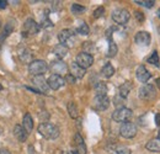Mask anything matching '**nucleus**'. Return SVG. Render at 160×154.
Instances as JSON below:
<instances>
[{
	"label": "nucleus",
	"instance_id": "39448f33",
	"mask_svg": "<svg viewBox=\"0 0 160 154\" xmlns=\"http://www.w3.org/2000/svg\"><path fill=\"white\" fill-rule=\"evenodd\" d=\"M120 135L123 138H133L137 135V127L132 122H124L120 127Z\"/></svg>",
	"mask_w": 160,
	"mask_h": 154
},
{
	"label": "nucleus",
	"instance_id": "2eb2a0df",
	"mask_svg": "<svg viewBox=\"0 0 160 154\" xmlns=\"http://www.w3.org/2000/svg\"><path fill=\"white\" fill-rule=\"evenodd\" d=\"M136 75H137V79L139 80L140 83H143V84H145L150 79V73H149V70L144 65H139L138 67Z\"/></svg>",
	"mask_w": 160,
	"mask_h": 154
},
{
	"label": "nucleus",
	"instance_id": "4468645a",
	"mask_svg": "<svg viewBox=\"0 0 160 154\" xmlns=\"http://www.w3.org/2000/svg\"><path fill=\"white\" fill-rule=\"evenodd\" d=\"M134 42L139 46H149L150 44V35L147 31H139L134 36Z\"/></svg>",
	"mask_w": 160,
	"mask_h": 154
},
{
	"label": "nucleus",
	"instance_id": "7ed1b4c3",
	"mask_svg": "<svg viewBox=\"0 0 160 154\" xmlns=\"http://www.w3.org/2000/svg\"><path fill=\"white\" fill-rule=\"evenodd\" d=\"M60 44H64L65 47H73L75 44V33L72 30H62L58 35Z\"/></svg>",
	"mask_w": 160,
	"mask_h": 154
},
{
	"label": "nucleus",
	"instance_id": "393cba45",
	"mask_svg": "<svg viewBox=\"0 0 160 154\" xmlns=\"http://www.w3.org/2000/svg\"><path fill=\"white\" fill-rule=\"evenodd\" d=\"M147 62H148L149 64H153V65H155V67H159L160 59H159V54H158V52H157V51H153V53L148 57Z\"/></svg>",
	"mask_w": 160,
	"mask_h": 154
},
{
	"label": "nucleus",
	"instance_id": "72a5a7b5",
	"mask_svg": "<svg viewBox=\"0 0 160 154\" xmlns=\"http://www.w3.org/2000/svg\"><path fill=\"white\" fill-rule=\"evenodd\" d=\"M64 80H65V81H68L69 84H74V83H75V78L73 77L72 74H67L65 78H64Z\"/></svg>",
	"mask_w": 160,
	"mask_h": 154
},
{
	"label": "nucleus",
	"instance_id": "cd10ccee",
	"mask_svg": "<svg viewBox=\"0 0 160 154\" xmlns=\"http://www.w3.org/2000/svg\"><path fill=\"white\" fill-rule=\"evenodd\" d=\"M86 11V8L82 6V5H79V4H73L72 5V13L75 14V15H79V14H82Z\"/></svg>",
	"mask_w": 160,
	"mask_h": 154
},
{
	"label": "nucleus",
	"instance_id": "ddd939ff",
	"mask_svg": "<svg viewBox=\"0 0 160 154\" xmlns=\"http://www.w3.org/2000/svg\"><path fill=\"white\" fill-rule=\"evenodd\" d=\"M40 30V26L37 25V22L33 19H27L26 22L23 23V35H36Z\"/></svg>",
	"mask_w": 160,
	"mask_h": 154
},
{
	"label": "nucleus",
	"instance_id": "7c9ffc66",
	"mask_svg": "<svg viewBox=\"0 0 160 154\" xmlns=\"http://www.w3.org/2000/svg\"><path fill=\"white\" fill-rule=\"evenodd\" d=\"M134 3L140 5V6H145V8H152V6L154 5V1H153V0H145V1H143V0H137V1H134Z\"/></svg>",
	"mask_w": 160,
	"mask_h": 154
},
{
	"label": "nucleus",
	"instance_id": "4be33fe9",
	"mask_svg": "<svg viewBox=\"0 0 160 154\" xmlns=\"http://www.w3.org/2000/svg\"><path fill=\"white\" fill-rule=\"evenodd\" d=\"M75 144H77V148H78V151H79L78 153L86 154V146H85V143H84L82 137H81L79 133L75 135Z\"/></svg>",
	"mask_w": 160,
	"mask_h": 154
},
{
	"label": "nucleus",
	"instance_id": "412c9836",
	"mask_svg": "<svg viewBox=\"0 0 160 154\" xmlns=\"http://www.w3.org/2000/svg\"><path fill=\"white\" fill-rule=\"evenodd\" d=\"M53 53L57 56L58 58H64L68 54V47H65L64 44H57L54 48H53Z\"/></svg>",
	"mask_w": 160,
	"mask_h": 154
},
{
	"label": "nucleus",
	"instance_id": "ea45409f",
	"mask_svg": "<svg viewBox=\"0 0 160 154\" xmlns=\"http://www.w3.org/2000/svg\"><path fill=\"white\" fill-rule=\"evenodd\" d=\"M0 154H11L8 149H4V148H1L0 149Z\"/></svg>",
	"mask_w": 160,
	"mask_h": 154
},
{
	"label": "nucleus",
	"instance_id": "a878e982",
	"mask_svg": "<svg viewBox=\"0 0 160 154\" xmlns=\"http://www.w3.org/2000/svg\"><path fill=\"white\" fill-rule=\"evenodd\" d=\"M68 112H69V115H70L72 118H78V115H79L78 107H77V105H75L73 101H70V102L68 104Z\"/></svg>",
	"mask_w": 160,
	"mask_h": 154
},
{
	"label": "nucleus",
	"instance_id": "b1692460",
	"mask_svg": "<svg viewBox=\"0 0 160 154\" xmlns=\"http://www.w3.org/2000/svg\"><path fill=\"white\" fill-rule=\"evenodd\" d=\"M95 91H96V95H99V96L106 95V93H107V86H106V84L102 83V81L96 83V85H95Z\"/></svg>",
	"mask_w": 160,
	"mask_h": 154
},
{
	"label": "nucleus",
	"instance_id": "1a4fd4ad",
	"mask_svg": "<svg viewBox=\"0 0 160 154\" xmlns=\"http://www.w3.org/2000/svg\"><path fill=\"white\" fill-rule=\"evenodd\" d=\"M32 83H33V85L37 88V91H40L41 94H42V93H43V94L48 93L49 86H48V83H47V80L43 78V75L33 77L32 78Z\"/></svg>",
	"mask_w": 160,
	"mask_h": 154
},
{
	"label": "nucleus",
	"instance_id": "20e7f679",
	"mask_svg": "<svg viewBox=\"0 0 160 154\" xmlns=\"http://www.w3.org/2000/svg\"><path fill=\"white\" fill-rule=\"evenodd\" d=\"M132 111L129 110V109H127V107H120V109H116L115 111H113V114H112V120L115 121V122H122V123H124V122H128V120L132 117Z\"/></svg>",
	"mask_w": 160,
	"mask_h": 154
},
{
	"label": "nucleus",
	"instance_id": "f704fd0d",
	"mask_svg": "<svg viewBox=\"0 0 160 154\" xmlns=\"http://www.w3.org/2000/svg\"><path fill=\"white\" fill-rule=\"evenodd\" d=\"M136 18L138 19L139 22H143V21H144V15H143L140 11H136Z\"/></svg>",
	"mask_w": 160,
	"mask_h": 154
},
{
	"label": "nucleus",
	"instance_id": "dca6fc26",
	"mask_svg": "<svg viewBox=\"0 0 160 154\" xmlns=\"http://www.w3.org/2000/svg\"><path fill=\"white\" fill-rule=\"evenodd\" d=\"M70 70H72L70 74L75 78V79H81V78L85 75V69L81 68L79 64H77V62H73V63H72Z\"/></svg>",
	"mask_w": 160,
	"mask_h": 154
},
{
	"label": "nucleus",
	"instance_id": "79ce46f5",
	"mask_svg": "<svg viewBox=\"0 0 160 154\" xmlns=\"http://www.w3.org/2000/svg\"><path fill=\"white\" fill-rule=\"evenodd\" d=\"M62 154H74V152H63Z\"/></svg>",
	"mask_w": 160,
	"mask_h": 154
},
{
	"label": "nucleus",
	"instance_id": "a18cd8bd",
	"mask_svg": "<svg viewBox=\"0 0 160 154\" xmlns=\"http://www.w3.org/2000/svg\"><path fill=\"white\" fill-rule=\"evenodd\" d=\"M0 90H2V85L1 84H0Z\"/></svg>",
	"mask_w": 160,
	"mask_h": 154
},
{
	"label": "nucleus",
	"instance_id": "37998d69",
	"mask_svg": "<svg viewBox=\"0 0 160 154\" xmlns=\"http://www.w3.org/2000/svg\"><path fill=\"white\" fill-rule=\"evenodd\" d=\"M158 139H160V130H159V132H158Z\"/></svg>",
	"mask_w": 160,
	"mask_h": 154
},
{
	"label": "nucleus",
	"instance_id": "9b49d317",
	"mask_svg": "<svg viewBox=\"0 0 160 154\" xmlns=\"http://www.w3.org/2000/svg\"><path fill=\"white\" fill-rule=\"evenodd\" d=\"M108 106H110V100L106 95H102V96L96 95V97L94 99V107L98 111H105L108 109Z\"/></svg>",
	"mask_w": 160,
	"mask_h": 154
},
{
	"label": "nucleus",
	"instance_id": "bb28decb",
	"mask_svg": "<svg viewBox=\"0 0 160 154\" xmlns=\"http://www.w3.org/2000/svg\"><path fill=\"white\" fill-rule=\"evenodd\" d=\"M117 51H118V48H117L116 43H115L112 39H110V42H108V52H107V56H108L110 58L115 57V56L117 54Z\"/></svg>",
	"mask_w": 160,
	"mask_h": 154
},
{
	"label": "nucleus",
	"instance_id": "a211bd4d",
	"mask_svg": "<svg viewBox=\"0 0 160 154\" xmlns=\"http://www.w3.org/2000/svg\"><path fill=\"white\" fill-rule=\"evenodd\" d=\"M22 127L26 130L27 133H30L32 130H33V120L30 114H26L23 116V120H22Z\"/></svg>",
	"mask_w": 160,
	"mask_h": 154
},
{
	"label": "nucleus",
	"instance_id": "aec40b11",
	"mask_svg": "<svg viewBox=\"0 0 160 154\" xmlns=\"http://www.w3.org/2000/svg\"><path fill=\"white\" fill-rule=\"evenodd\" d=\"M132 88H133V84H132L131 81H126V83H123V84L120 86V96L123 97V99H126V97L128 96L129 91L132 90Z\"/></svg>",
	"mask_w": 160,
	"mask_h": 154
},
{
	"label": "nucleus",
	"instance_id": "0eeeda50",
	"mask_svg": "<svg viewBox=\"0 0 160 154\" xmlns=\"http://www.w3.org/2000/svg\"><path fill=\"white\" fill-rule=\"evenodd\" d=\"M75 62H77V64H79L81 68L86 69V68H89V67L92 65V63H94V57H92L91 54L86 53V52H81V53H79V54L77 56Z\"/></svg>",
	"mask_w": 160,
	"mask_h": 154
},
{
	"label": "nucleus",
	"instance_id": "4c0bfd02",
	"mask_svg": "<svg viewBox=\"0 0 160 154\" xmlns=\"http://www.w3.org/2000/svg\"><path fill=\"white\" fill-rule=\"evenodd\" d=\"M8 5V1L6 0H0V9H5Z\"/></svg>",
	"mask_w": 160,
	"mask_h": 154
},
{
	"label": "nucleus",
	"instance_id": "2f4dec72",
	"mask_svg": "<svg viewBox=\"0 0 160 154\" xmlns=\"http://www.w3.org/2000/svg\"><path fill=\"white\" fill-rule=\"evenodd\" d=\"M123 101H124V99L121 96H115L113 99V104H115V106H117V109L123 107Z\"/></svg>",
	"mask_w": 160,
	"mask_h": 154
},
{
	"label": "nucleus",
	"instance_id": "423d86ee",
	"mask_svg": "<svg viewBox=\"0 0 160 154\" xmlns=\"http://www.w3.org/2000/svg\"><path fill=\"white\" fill-rule=\"evenodd\" d=\"M129 19H131V15L126 9H116L112 13V20L118 25H126Z\"/></svg>",
	"mask_w": 160,
	"mask_h": 154
},
{
	"label": "nucleus",
	"instance_id": "58836bf2",
	"mask_svg": "<svg viewBox=\"0 0 160 154\" xmlns=\"http://www.w3.org/2000/svg\"><path fill=\"white\" fill-rule=\"evenodd\" d=\"M154 120H155V125L160 127V114H157V115H155V118H154Z\"/></svg>",
	"mask_w": 160,
	"mask_h": 154
},
{
	"label": "nucleus",
	"instance_id": "6ab92c4d",
	"mask_svg": "<svg viewBox=\"0 0 160 154\" xmlns=\"http://www.w3.org/2000/svg\"><path fill=\"white\" fill-rule=\"evenodd\" d=\"M145 148L150 152H155V153H159L160 152V139H150L147 144H145Z\"/></svg>",
	"mask_w": 160,
	"mask_h": 154
},
{
	"label": "nucleus",
	"instance_id": "de8ad7c7",
	"mask_svg": "<svg viewBox=\"0 0 160 154\" xmlns=\"http://www.w3.org/2000/svg\"><path fill=\"white\" fill-rule=\"evenodd\" d=\"M159 16H160V13H159Z\"/></svg>",
	"mask_w": 160,
	"mask_h": 154
},
{
	"label": "nucleus",
	"instance_id": "473e14b6",
	"mask_svg": "<svg viewBox=\"0 0 160 154\" xmlns=\"http://www.w3.org/2000/svg\"><path fill=\"white\" fill-rule=\"evenodd\" d=\"M103 13H105V9H103V6H99L95 11H94V18H100V16H102L103 15Z\"/></svg>",
	"mask_w": 160,
	"mask_h": 154
},
{
	"label": "nucleus",
	"instance_id": "e433bc0d",
	"mask_svg": "<svg viewBox=\"0 0 160 154\" xmlns=\"http://www.w3.org/2000/svg\"><path fill=\"white\" fill-rule=\"evenodd\" d=\"M47 26H53V25L51 23V21H49L48 19L42 21V27H47Z\"/></svg>",
	"mask_w": 160,
	"mask_h": 154
},
{
	"label": "nucleus",
	"instance_id": "f8f14e48",
	"mask_svg": "<svg viewBox=\"0 0 160 154\" xmlns=\"http://www.w3.org/2000/svg\"><path fill=\"white\" fill-rule=\"evenodd\" d=\"M49 68L53 72V74H57V75H60V77H62V74H65L68 72V65L64 62H62V60H54V62H52Z\"/></svg>",
	"mask_w": 160,
	"mask_h": 154
},
{
	"label": "nucleus",
	"instance_id": "c9c22d12",
	"mask_svg": "<svg viewBox=\"0 0 160 154\" xmlns=\"http://www.w3.org/2000/svg\"><path fill=\"white\" fill-rule=\"evenodd\" d=\"M116 154H131V151L128 148H121L120 151H117Z\"/></svg>",
	"mask_w": 160,
	"mask_h": 154
},
{
	"label": "nucleus",
	"instance_id": "f3484780",
	"mask_svg": "<svg viewBox=\"0 0 160 154\" xmlns=\"http://www.w3.org/2000/svg\"><path fill=\"white\" fill-rule=\"evenodd\" d=\"M14 136L18 138V141H20V142H25V141L27 139L28 133L26 132V130H25L22 126L16 125V126L14 127Z\"/></svg>",
	"mask_w": 160,
	"mask_h": 154
},
{
	"label": "nucleus",
	"instance_id": "49530a36",
	"mask_svg": "<svg viewBox=\"0 0 160 154\" xmlns=\"http://www.w3.org/2000/svg\"><path fill=\"white\" fill-rule=\"evenodd\" d=\"M158 32H159V33H160V26H159V27H158Z\"/></svg>",
	"mask_w": 160,
	"mask_h": 154
},
{
	"label": "nucleus",
	"instance_id": "c756f323",
	"mask_svg": "<svg viewBox=\"0 0 160 154\" xmlns=\"http://www.w3.org/2000/svg\"><path fill=\"white\" fill-rule=\"evenodd\" d=\"M14 30V26L11 25V22H8L6 23V26H5V30H4V33L0 36V39H2V38H5L6 36H9L10 35V32Z\"/></svg>",
	"mask_w": 160,
	"mask_h": 154
},
{
	"label": "nucleus",
	"instance_id": "9d476101",
	"mask_svg": "<svg viewBox=\"0 0 160 154\" xmlns=\"http://www.w3.org/2000/svg\"><path fill=\"white\" fill-rule=\"evenodd\" d=\"M47 83H48L49 89H52V90H58L59 88H62V86L65 84V80H64V78L60 77V75L52 74L51 77L48 78Z\"/></svg>",
	"mask_w": 160,
	"mask_h": 154
},
{
	"label": "nucleus",
	"instance_id": "f03ea898",
	"mask_svg": "<svg viewBox=\"0 0 160 154\" xmlns=\"http://www.w3.org/2000/svg\"><path fill=\"white\" fill-rule=\"evenodd\" d=\"M47 70H48V65L46 64L44 60H41V59H35V60H32V62L30 63V65H28V72H30L32 75H35V77H37V75H43Z\"/></svg>",
	"mask_w": 160,
	"mask_h": 154
},
{
	"label": "nucleus",
	"instance_id": "a19ab883",
	"mask_svg": "<svg viewBox=\"0 0 160 154\" xmlns=\"http://www.w3.org/2000/svg\"><path fill=\"white\" fill-rule=\"evenodd\" d=\"M155 83H157V85L159 86V89H160V79H157V81H155Z\"/></svg>",
	"mask_w": 160,
	"mask_h": 154
},
{
	"label": "nucleus",
	"instance_id": "6e6552de",
	"mask_svg": "<svg viewBox=\"0 0 160 154\" xmlns=\"http://www.w3.org/2000/svg\"><path fill=\"white\" fill-rule=\"evenodd\" d=\"M157 95V91L153 85H143L139 89V97L142 100H153Z\"/></svg>",
	"mask_w": 160,
	"mask_h": 154
},
{
	"label": "nucleus",
	"instance_id": "c85d7f7f",
	"mask_svg": "<svg viewBox=\"0 0 160 154\" xmlns=\"http://www.w3.org/2000/svg\"><path fill=\"white\" fill-rule=\"evenodd\" d=\"M77 32H78V33H80V35L86 36V35H89L90 28H89V26H88L85 22H81V23H80V26L77 28Z\"/></svg>",
	"mask_w": 160,
	"mask_h": 154
},
{
	"label": "nucleus",
	"instance_id": "f257e3e1",
	"mask_svg": "<svg viewBox=\"0 0 160 154\" xmlns=\"http://www.w3.org/2000/svg\"><path fill=\"white\" fill-rule=\"evenodd\" d=\"M38 132L47 139H57L59 137V130L57 126L49 122H43L38 126Z\"/></svg>",
	"mask_w": 160,
	"mask_h": 154
},
{
	"label": "nucleus",
	"instance_id": "5701e85b",
	"mask_svg": "<svg viewBox=\"0 0 160 154\" xmlns=\"http://www.w3.org/2000/svg\"><path fill=\"white\" fill-rule=\"evenodd\" d=\"M101 74L105 78H111L115 74V68L112 67V64L106 63V64L102 67V69H101Z\"/></svg>",
	"mask_w": 160,
	"mask_h": 154
},
{
	"label": "nucleus",
	"instance_id": "c03bdc74",
	"mask_svg": "<svg viewBox=\"0 0 160 154\" xmlns=\"http://www.w3.org/2000/svg\"><path fill=\"white\" fill-rule=\"evenodd\" d=\"M73 152H74V154H79L78 153V151H73Z\"/></svg>",
	"mask_w": 160,
	"mask_h": 154
}]
</instances>
